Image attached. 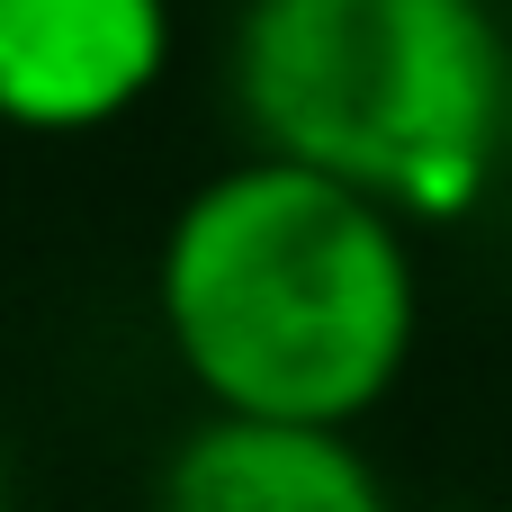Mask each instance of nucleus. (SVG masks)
<instances>
[{
  "label": "nucleus",
  "instance_id": "423d86ee",
  "mask_svg": "<svg viewBox=\"0 0 512 512\" xmlns=\"http://www.w3.org/2000/svg\"><path fill=\"white\" fill-rule=\"evenodd\" d=\"M0 512H9V459H0Z\"/></svg>",
  "mask_w": 512,
  "mask_h": 512
},
{
  "label": "nucleus",
  "instance_id": "39448f33",
  "mask_svg": "<svg viewBox=\"0 0 512 512\" xmlns=\"http://www.w3.org/2000/svg\"><path fill=\"white\" fill-rule=\"evenodd\" d=\"M504 171H512V72H504Z\"/></svg>",
  "mask_w": 512,
  "mask_h": 512
},
{
  "label": "nucleus",
  "instance_id": "20e7f679",
  "mask_svg": "<svg viewBox=\"0 0 512 512\" xmlns=\"http://www.w3.org/2000/svg\"><path fill=\"white\" fill-rule=\"evenodd\" d=\"M153 512H396V495L360 432L198 414L153 468Z\"/></svg>",
  "mask_w": 512,
  "mask_h": 512
},
{
  "label": "nucleus",
  "instance_id": "f257e3e1",
  "mask_svg": "<svg viewBox=\"0 0 512 512\" xmlns=\"http://www.w3.org/2000/svg\"><path fill=\"white\" fill-rule=\"evenodd\" d=\"M153 324L207 414L360 432L423 342V261L369 198L234 153L153 243Z\"/></svg>",
  "mask_w": 512,
  "mask_h": 512
},
{
  "label": "nucleus",
  "instance_id": "f03ea898",
  "mask_svg": "<svg viewBox=\"0 0 512 512\" xmlns=\"http://www.w3.org/2000/svg\"><path fill=\"white\" fill-rule=\"evenodd\" d=\"M512 27L486 0H252L225 27V99L252 153L378 216L459 225L504 180Z\"/></svg>",
  "mask_w": 512,
  "mask_h": 512
},
{
  "label": "nucleus",
  "instance_id": "7ed1b4c3",
  "mask_svg": "<svg viewBox=\"0 0 512 512\" xmlns=\"http://www.w3.org/2000/svg\"><path fill=\"white\" fill-rule=\"evenodd\" d=\"M171 72V9L153 0H0V126L90 135Z\"/></svg>",
  "mask_w": 512,
  "mask_h": 512
}]
</instances>
